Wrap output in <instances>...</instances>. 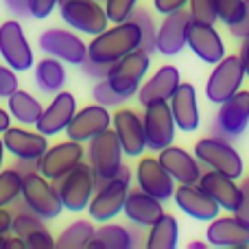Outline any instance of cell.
Wrapping results in <instances>:
<instances>
[{
    "instance_id": "6da1fadb",
    "label": "cell",
    "mask_w": 249,
    "mask_h": 249,
    "mask_svg": "<svg viewBox=\"0 0 249 249\" xmlns=\"http://www.w3.org/2000/svg\"><path fill=\"white\" fill-rule=\"evenodd\" d=\"M136 48H140V29L136 22L124 20L94 35V39L88 44V57L114 64Z\"/></svg>"
},
{
    "instance_id": "7a4b0ae2",
    "label": "cell",
    "mask_w": 249,
    "mask_h": 249,
    "mask_svg": "<svg viewBox=\"0 0 249 249\" xmlns=\"http://www.w3.org/2000/svg\"><path fill=\"white\" fill-rule=\"evenodd\" d=\"M129 186H131V171L127 166H123L116 177L96 186L94 195L90 199V206H88L90 219L99 221V223H107L114 216L121 214L124 201H127Z\"/></svg>"
},
{
    "instance_id": "3957f363",
    "label": "cell",
    "mask_w": 249,
    "mask_h": 249,
    "mask_svg": "<svg viewBox=\"0 0 249 249\" xmlns=\"http://www.w3.org/2000/svg\"><path fill=\"white\" fill-rule=\"evenodd\" d=\"M22 201L29 206L31 212H35L44 221L57 219L61 214V210H64V203H61L57 186L51 179H46L39 171L24 175V181H22Z\"/></svg>"
},
{
    "instance_id": "277c9868",
    "label": "cell",
    "mask_w": 249,
    "mask_h": 249,
    "mask_svg": "<svg viewBox=\"0 0 249 249\" xmlns=\"http://www.w3.org/2000/svg\"><path fill=\"white\" fill-rule=\"evenodd\" d=\"M90 166L94 171L96 186L105 184L107 179L116 177L123 168V146L118 142V136L112 127L101 131L90 140Z\"/></svg>"
},
{
    "instance_id": "5b68a950",
    "label": "cell",
    "mask_w": 249,
    "mask_h": 249,
    "mask_svg": "<svg viewBox=\"0 0 249 249\" xmlns=\"http://www.w3.org/2000/svg\"><path fill=\"white\" fill-rule=\"evenodd\" d=\"M53 184L59 190L61 203H64L66 210L81 212L88 210V206H90V199L96 190V177L90 164L81 162L70 173H66L59 181H53Z\"/></svg>"
},
{
    "instance_id": "8992f818",
    "label": "cell",
    "mask_w": 249,
    "mask_h": 249,
    "mask_svg": "<svg viewBox=\"0 0 249 249\" xmlns=\"http://www.w3.org/2000/svg\"><path fill=\"white\" fill-rule=\"evenodd\" d=\"M195 158L201 162V166L225 173L232 179H238L243 175V158L230 144V140H223V138L216 136L201 138L195 144Z\"/></svg>"
},
{
    "instance_id": "52a82bcc",
    "label": "cell",
    "mask_w": 249,
    "mask_h": 249,
    "mask_svg": "<svg viewBox=\"0 0 249 249\" xmlns=\"http://www.w3.org/2000/svg\"><path fill=\"white\" fill-rule=\"evenodd\" d=\"M151 68V55L142 48L127 53L124 57H121L118 61L112 64V70L107 74V81L118 94L131 99L138 90H140V83L144 79V74Z\"/></svg>"
},
{
    "instance_id": "ba28073f",
    "label": "cell",
    "mask_w": 249,
    "mask_h": 249,
    "mask_svg": "<svg viewBox=\"0 0 249 249\" xmlns=\"http://www.w3.org/2000/svg\"><path fill=\"white\" fill-rule=\"evenodd\" d=\"M59 16L70 29L88 35H99L107 29V13L99 0H59Z\"/></svg>"
},
{
    "instance_id": "9c48e42d",
    "label": "cell",
    "mask_w": 249,
    "mask_h": 249,
    "mask_svg": "<svg viewBox=\"0 0 249 249\" xmlns=\"http://www.w3.org/2000/svg\"><path fill=\"white\" fill-rule=\"evenodd\" d=\"M249 124V92L238 90L234 96H230L228 101H223L219 107L214 123H210V133L216 138H238L241 133H245Z\"/></svg>"
},
{
    "instance_id": "30bf717a",
    "label": "cell",
    "mask_w": 249,
    "mask_h": 249,
    "mask_svg": "<svg viewBox=\"0 0 249 249\" xmlns=\"http://www.w3.org/2000/svg\"><path fill=\"white\" fill-rule=\"evenodd\" d=\"M243 79H245V70H243L241 57L238 55L223 57L206 81L208 101L221 105L223 101H228L230 96H234L238 90H241Z\"/></svg>"
},
{
    "instance_id": "8fae6325",
    "label": "cell",
    "mask_w": 249,
    "mask_h": 249,
    "mask_svg": "<svg viewBox=\"0 0 249 249\" xmlns=\"http://www.w3.org/2000/svg\"><path fill=\"white\" fill-rule=\"evenodd\" d=\"M11 214H13V223H11V232L18 238L24 241V245L29 249H53L55 247V238L53 234L46 230L44 219H39L35 212L29 210L24 201H13L11 206Z\"/></svg>"
},
{
    "instance_id": "7c38bea8",
    "label": "cell",
    "mask_w": 249,
    "mask_h": 249,
    "mask_svg": "<svg viewBox=\"0 0 249 249\" xmlns=\"http://www.w3.org/2000/svg\"><path fill=\"white\" fill-rule=\"evenodd\" d=\"M144 138H146V149L151 151H162L168 144H173L175 138V118H173L171 105L168 101H155V103L144 105Z\"/></svg>"
},
{
    "instance_id": "4fadbf2b",
    "label": "cell",
    "mask_w": 249,
    "mask_h": 249,
    "mask_svg": "<svg viewBox=\"0 0 249 249\" xmlns=\"http://www.w3.org/2000/svg\"><path fill=\"white\" fill-rule=\"evenodd\" d=\"M0 57L16 72H24L35 64L33 51H31L29 39H26L20 22L7 20L0 24Z\"/></svg>"
},
{
    "instance_id": "5bb4252c",
    "label": "cell",
    "mask_w": 249,
    "mask_h": 249,
    "mask_svg": "<svg viewBox=\"0 0 249 249\" xmlns=\"http://www.w3.org/2000/svg\"><path fill=\"white\" fill-rule=\"evenodd\" d=\"M37 44L46 55L57 57V59L66 61V64L81 66V61L88 57V44L68 29L51 26L37 37Z\"/></svg>"
},
{
    "instance_id": "9a60e30c",
    "label": "cell",
    "mask_w": 249,
    "mask_h": 249,
    "mask_svg": "<svg viewBox=\"0 0 249 249\" xmlns=\"http://www.w3.org/2000/svg\"><path fill=\"white\" fill-rule=\"evenodd\" d=\"M83 158H86V149L81 146V142L68 138L66 142L48 146L46 153L39 160V173L51 181H59L66 173H70L77 164H81Z\"/></svg>"
},
{
    "instance_id": "2e32d148",
    "label": "cell",
    "mask_w": 249,
    "mask_h": 249,
    "mask_svg": "<svg viewBox=\"0 0 249 249\" xmlns=\"http://www.w3.org/2000/svg\"><path fill=\"white\" fill-rule=\"evenodd\" d=\"M193 16L186 9L166 13L162 24L158 26V35H155V51L162 53L166 57H175L184 51L186 42H188V29Z\"/></svg>"
},
{
    "instance_id": "e0dca14e",
    "label": "cell",
    "mask_w": 249,
    "mask_h": 249,
    "mask_svg": "<svg viewBox=\"0 0 249 249\" xmlns=\"http://www.w3.org/2000/svg\"><path fill=\"white\" fill-rule=\"evenodd\" d=\"M136 179L138 188L160 201H168L175 193V179L158 158H142L136 166Z\"/></svg>"
},
{
    "instance_id": "ac0fdd59",
    "label": "cell",
    "mask_w": 249,
    "mask_h": 249,
    "mask_svg": "<svg viewBox=\"0 0 249 249\" xmlns=\"http://www.w3.org/2000/svg\"><path fill=\"white\" fill-rule=\"evenodd\" d=\"M109 127H112V114L107 112V107L94 103L83 109H77L70 124L66 127V136L77 142H90L94 136H99L101 131Z\"/></svg>"
},
{
    "instance_id": "d6986e66",
    "label": "cell",
    "mask_w": 249,
    "mask_h": 249,
    "mask_svg": "<svg viewBox=\"0 0 249 249\" xmlns=\"http://www.w3.org/2000/svg\"><path fill=\"white\" fill-rule=\"evenodd\" d=\"M112 129L116 131L123 153L129 158H140L146 149L144 124L133 109H118L112 116Z\"/></svg>"
},
{
    "instance_id": "ffe728a7",
    "label": "cell",
    "mask_w": 249,
    "mask_h": 249,
    "mask_svg": "<svg viewBox=\"0 0 249 249\" xmlns=\"http://www.w3.org/2000/svg\"><path fill=\"white\" fill-rule=\"evenodd\" d=\"M186 46L206 64H219L225 57V46L219 31L214 29V24H206V22H190Z\"/></svg>"
},
{
    "instance_id": "44dd1931",
    "label": "cell",
    "mask_w": 249,
    "mask_h": 249,
    "mask_svg": "<svg viewBox=\"0 0 249 249\" xmlns=\"http://www.w3.org/2000/svg\"><path fill=\"white\" fill-rule=\"evenodd\" d=\"M208 245L228 247V249H245L249 247V223L238 216H216L210 221L206 230Z\"/></svg>"
},
{
    "instance_id": "7402d4cb",
    "label": "cell",
    "mask_w": 249,
    "mask_h": 249,
    "mask_svg": "<svg viewBox=\"0 0 249 249\" xmlns=\"http://www.w3.org/2000/svg\"><path fill=\"white\" fill-rule=\"evenodd\" d=\"M173 199H175L177 208L188 216H193L195 221H212L221 212L219 203L210 195L203 193L197 184H179L173 193Z\"/></svg>"
},
{
    "instance_id": "603a6c76",
    "label": "cell",
    "mask_w": 249,
    "mask_h": 249,
    "mask_svg": "<svg viewBox=\"0 0 249 249\" xmlns=\"http://www.w3.org/2000/svg\"><path fill=\"white\" fill-rule=\"evenodd\" d=\"M74 114H77V99H74V94L72 92H57L55 99L48 103V107H44L35 127L44 136H57V133L66 131V127L70 124Z\"/></svg>"
},
{
    "instance_id": "cb8c5ba5",
    "label": "cell",
    "mask_w": 249,
    "mask_h": 249,
    "mask_svg": "<svg viewBox=\"0 0 249 249\" xmlns=\"http://www.w3.org/2000/svg\"><path fill=\"white\" fill-rule=\"evenodd\" d=\"M197 186L219 203L221 210L234 212L238 201H241V184H236V179H232V177L225 175V173L212 171L210 168L208 173H201Z\"/></svg>"
},
{
    "instance_id": "d4e9b609",
    "label": "cell",
    "mask_w": 249,
    "mask_h": 249,
    "mask_svg": "<svg viewBox=\"0 0 249 249\" xmlns=\"http://www.w3.org/2000/svg\"><path fill=\"white\" fill-rule=\"evenodd\" d=\"M160 153V162L162 166L171 173V177L177 184H197L201 177V162L195 155H190L186 149L181 146H173L168 144L166 149L158 151Z\"/></svg>"
},
{
    "instance_id": "484cf974",
    "label": "cell",
    "mask_w": 249,
    "mask_h": 249,
    "mask_svg": "<svg viewBox=\"0 0 249 249\" xmlns=\"http://www.w3.org/2000/svg\"><path fill=\"white\" fill-rule=\"evenodd\" d=\"M171 105L173 118L179 131L190 133L199 127L201 118H199V103H197V90L190 83H179L177 90L173 92V96L168 99Z\"/></svg>"
},
{
    "instance_id": "4316f807",
    "label": "cell",
    "mask_w": 249,
    "mask_h": 249,
    "mask_svg": "<svg viewBox=\"0 0 249 249\" xmlns=\"http://www.w3.org/2000/svg\"><path fill=\"white\" fill-rule=\"evenodd\" d=\"M48 136L39 131H29L20 127H9L2 133L4 149L13 158H26V160H42V155L48 149Z\"/></svg>"
},
{
    "instance_id": "83f0119b",
    "label": "cell",
    "mask_w": 249,
    "mask_h": 249,
    "mask_svg": "<svg viewBox=\"0 0 249 249\" xmlns=\"http://www.w3.org/2000/svg\"><path fill=\"white\" fill-rule=\"evenodd\" d=\"M181 83V74L175 66H162L158 72H153V77L138 90V103L144 107L155 101H168L173 96V92L177 90V86Z\"/></svg>"
},
{
    "instance_id": "f1b7e54d",
    "label": "cell",
    "mask_w": 249,
    "mask_h": 249,
    "mask_svg": "<svg viewBox=\"0 0 249 249\" xmlns=\"http://www.w3.org/2000/svg\"><path fill=\"white\" fill-rule=\"evenodd\" d=\"M123 210H124V216H127L133 225H140V228H151V225L164 214L162 201L151 197L149 193H144V190H140V188L129 190Z\"/></svg>"
},
{
    "instance_id": "f546056e",
    "label": "cell",
    "mask_w": 249,
    "mask_h": 249,
    "mask_svg": "<svg viewBox=\"0 0 249 249\" xmlns=\"http://www.w3.org/2000/svg\"><path fill=\"white\" fill-rule=\"evenodd\" d=\"M129 247H136L131 230L112 223H103L101 228H94V236L88 243V249H129Z\"/></svg>"
},
{
    "instance_id": "4dcf8cb0",
    "label": "cell",
    "mask_w": 249,
    "mask_h": 249,
    "mask_svg": "<svg viewBox=\"0 0 249 249\" xmlns=\"http://www.w3.org/2000/svg\"><path fill=\"white\" fill-rule=\"evenodd\" d=\"M66 83V68L61 59L48 55L46 59H39L35 66V86L46 94H57L61 92Z\"/></svg>"
},
{
    "instance_id": "1f68e13d",
    "label": "cell",
    "mask_w": 249,
    "mask_h": 249,
    "mask_svg": "<svg viewBox=\"0 0 249 249\" xmlns=\"http://www.w3.org/2000/svg\"><path fill=\"white\" fill-rule=\"evenodd\" d=\"M177 241H179V225H177V219L164 212L149 228L144 247L146 249H175Z\"/></svg>"
},
{
    "instance_id": "d6a6232c",
    "label": "cell",
    "mask_w": 249,
    "mask_h": 249,
    "mask_svg": "<svg viewBox=\"0 0 249 249\" xmlns=\"http://www.w3.org/2000/svg\"><path fill=\"white\" fill-rule=\"evenodd\" d=\"M7 107H9L11 118H16V121L22 124H35L44 112L42 103H39L33 94H29V92H24V90L13 92L7 99Z\"/></svg>"
},
{
    "instance_id": "836d02e7",
    "label": "cell",
    "mask_w": 249,
    "mask_h": 249,
    "mask_svg": "<svg viewBox=\"0 0 249 249\" xmlns=\"http://www.w3.org/2000/svg\"><path fill=\"white\" fill-rule=\"evenodd\" d=\"M92 236H94V225L90 221H74V223H70L57 236L55 247L57 249H83V247H88Z\"/></svg>"
},
{
    "instance_id": "e575fe53",
    "label": "cell",
    "mask_w": 249,
    "mask_h": 249,
    "mask_svg": "<svg viewBox=\"0 0 249 249\" xmlns=\"http://www.w3.org/2000/svg\"><path fill=\"white\" fill-rule=\"evenodd\" d=\"M129 20L136 22L138 29H140V48L151 53H155V35H158V24H155L153 16L146 11L144 7L142 9H133V13L129 16Z\"/></svg>"
},
{
    "instance_id": "d590c367",
    "label": "cell",
    "mask_w": 249,
    "mask_h": 249,
    "mask_svg": "<svg viewBox=\"0 0 249 249\" xmlns=\"http://www.w3.org/2000/svg\"><path fill=\"white\" fill-rule=\"evenodd\" d=\"M22 181L24 177L13 166L0 171V208H9L16 199L22 197Z\"/></svg>"
},
{
    "instance_id": "8d00e7d4",
    "label": "cell",
    "mask_w": 249,
    "mask_h": 249,
    "mask_svg": "<svg viewBox=\"0 0 249 249\" xmlns=\"http://www.w3.org/2000/svg\"><path fill=\"white\" fill-rule=\"evenodd\" d=\"M92 99H94V103L109 109V107H121L124 101H127V96L118 94V92L109 86L107 79H101V81L92 88Z\"/></svg>"
},
{
    "instance_id": "74e56055",
    "label": "cell",
    "mask_w": 249,
    "mask_h": 249,
    "mask_svg": "<svg viewBox=\"0 0 249 249\" xmlns=\"http://www.w3.org/2000/svg\"><path fill=\"white\" fill-rule=\"evenodd\" d=\"M243 7H245V0H214L216 16H219V20L228 26L236 24V22L241 20Z\"/></svg>"
},
{
    "instance_id": "f35d334b",
    "label": "cell",
    "mask_w": 249,
    "mask_h": 249,
    "mask_svg": "<svg viewBox=\"0 0 249 249\" xmlns=\"http://www.w3.org/2000/svg\"><path fill=\"white\" fill-rule=\"evenodd\" d=\"M138 0H105V13H107V20L118 24V22L129 20V16L133 13Z\"/></svg>"
},
{
    "instance_id": "ab89813d",
    "label": "cell",
    "mask_w": 249,
    "mask_h": 249,
    "mask_svg": "<svg viewBox=\"0 0 249 249\" xmlns=\"http://www.w3.org/2000/svg\"><path fill=\"white\" fill-rule=\"evenodd\" d=\"M188 11L193 20L206 22V24H214L219 20L214 9V0H188Z\"/></svg>"
},
{
    "instance_id": "60d3db41",
    "label": "cell",
    "mask_w": 249,
    "mask_h": 249,
    "mask_svg": "<svg viewBox=\"0 0 249 249\" xmlns=\"http://www.w3.org/2000/svg\"><path fill=\"white\" fill-rule=\"evenodd\" d=\"M18 90V77L11 66L0 64V99H9Z\"/></svg>"
},
{
    "instance_id": "b9f144b4",
    "label": "cell",
    "mask_w": 249,
    "mask_h": 249,
    "mask_svg": "<svg viewBox=\"0 0 249 249\" xmlns=\"http://www.w3.org/2000/svg\"><path fill=\"white\" fill-rule=\"evenodd\" d=\"M81 70H83V74H88V77L101 81V79H107L109 70H112V64H107V61H96V59L86 57V59L81 61Z\"/></svg>"
},
{
    "instance_id": "7bdbcfd3",
    "label": "cell",
    "mask_w": 249,
    "mask_h": 249,
    "mask_svg": "<svg viewBox=\"0 0 249 249\" xmlns=\"http://www.w3.org/2000/svg\"><path fill=\"white\" fill-rule=\"evenodd\" d=\"M57 4H59V0H31V18L44 20L51 16Z\"/></svg>"
},
{
    "instance_id": "ee69618b",
    "label": "cell",
    "mask_w": 249,
    "mask_h": 249,
    "mask_svg": "<svg viewBox=\"0 0 249 249\" xmlns=\"http://www.w3.org/2000/svg\"><path fill=\"white\" fill-rule=\"evenodd\" d=\"M232 214L238 216L241 221H245V223H249V179L241 184V201H238L236 210Z\"/></svg>"
},
{
    "instance_id": "f6af8a7d",
    "label": "cell",
    "mask_w": 249,
    "mask_h": 249,
    "mask_svg": "<svg viewBox=\"0 0 249 249\" xmlns=\"http://www.w3.org/2000/svg\"><path fill=\"white\" fill-rule=\"evenodd\" d=\"M228 29H230V33H232L234 37H238V39H243V37H247V35H249V0H245V7H243L241 20H238L236 24L228 26Z\"/></svg>"
},
{
    "instance_id": "bcb514c9",
    "label": "cell",
    "mask_w": 249,
    "mask_h": 249,
    "mask_svg": "<svg viewBox=\"0 0 249 249\" xmlns=\"http://www.w3.org/2000/svg\"><path fill=\"white\" fill-rule=\"evenodd\" d=\"M2 2L11 16H18L20 20L22 18H31V0H2Z\"/></svg>"
},
{
    "instance_id": "7dc6e473",
    "label": "cell",
    "mask_w": 249,
    "mask_h": 249,
    "mask_svg": "<svg viewBox=\"0 0 249 249\" xmlns=\"http://www.w3.org/2000/svg\"><path fill=\"white\" fill-rule=\"evenodd\" d=\"M155 9H158L162 16L166 13H173V11H179V9H186L188 0H153Z\"/></svg>"
},
{
    "instance_id": "c3c4849f",
    "label": "cell",
    "mask_w": 249,
    "mask_h": 249,
    "mask_svg": "<svg viewBox=\"0 0 249 249\" xmlns=\"http://www.w3.org/2000/svg\"><path fill=\"white\" fill-rule=\"evenodd\" d=\"M13 168H16V171L20 173L22 177H24V175H29V173H35V171H39V160L16 158V162H13Z\"/></svg>"
},
{
    "instance_id": "681fc988",
    "label": "cell",
    "mask_w": 249,
    "mask_h": 249,
    "mask_svg": "<svg viewBox=\"0 0 249 249\" xmlns=\"http://www.w3.org/2000/svg\"><path fill=\"white\" fill-rule=\"evenodd\" d=\"M11 223H13L11 210H9V208H0V234L11 232Z\"/></svg>"
},
{
    "instance_id": "f907efd6",
    "label": "cell",
    "mask_w": 249,
    "mask_h": 249,
    "mask_svg": "<svg viewBox=\"0 0 249 249\" xmlns=\"http://www.w3.org/2000/svg\"><path fill=\"white\" fill-rule=\"evenodd\" d=\"M238 57H241V64H243V70H245V77H249V35H247V37H243Z\"/></svg>"
},
{
    "instance_id": "816d5d0a",
    "label": "cell",
    "mask_w": 249,
    "mask_h": 249,
    "mask_svg": "<svg viewBox=\"0 0 249 249\" xmlns=\"http://www.w3.org/2000/svg\"><path fill=\"white\" fill-rule=\"evenodd\" d=\"M9 127H11V114H9V109L0 107V133H4Z\"/></svg>"
},
{
    "instance_id": "f5cc1de1",
    "label": "cell",
    "mask_w": 249,
    "mask_h": 249,
    "mask_svg": "<svg viewBox=\"0 0 249 249\" xmlns=\"http://www.w3.org/2000/svg\"><path fill=\"white\" fill-rule=\"evenodd\" d=\"M4 142H2V138H0V171H2V162H4Z\"/></svg>"
},
{
    "instance_id": "db71d44e",
    "label": "cell",
    "mask_w": 249,
    "mask_h": 249,
    "mask_svg": "<svg viewBox=\"0 0 249 249\" xmlns=\"http://www.w3.org/2000/svg\"><path fill=\"white\" fill-rule=\"evenodd\" d=\"M190 249H203V247H208L206 245V243H199V241H193V243H190V245H188Z\"/></svg>"
},
{
    "instance_id": "11a10c76",
    "label": "cell",
    "mask_w": 249,
    "mask_h": 249,
    "mask_svg": "<svg viewBox=\"0 0 249 249\" xmlns=\"http://www.w3.org/2000/svg\"><path fill=\"white\" fill-rule=\"evenodd\" d=\"M7 234H0V249H7Z\"/></svg>"
},
{
    "instance_id": "9f6ffc18",
    "label": "cell",
    "mask_w": 249,
    "mask_h": 249,
    "mask_svg": "<svg viewBox=\"0 0 249 249\" xmlns=\"http://www.w3.org/2000/svg\"><path fill=\"white\" fill-rule=\"evenodd\" d=\"M99 2H105V0H99Z\"/></svg>"
}]
</instances>
